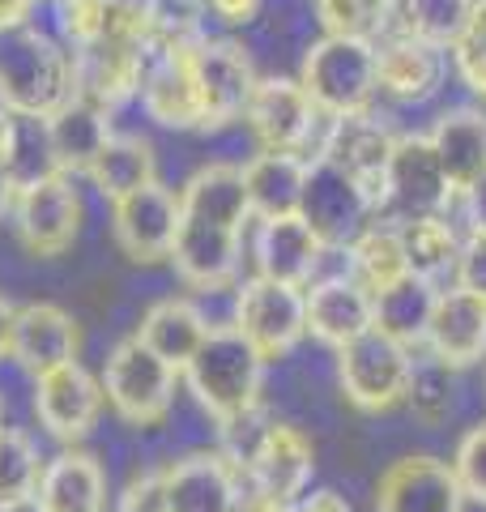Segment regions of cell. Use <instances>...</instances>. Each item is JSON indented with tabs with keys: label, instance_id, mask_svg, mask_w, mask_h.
<instances>
[{
	"label": "cell",
	"instance_id": "cell-47",
	"mask_svg": "<svg viewBox=\"0 0 486 512\" xmlns=\"http://www.w3.org/2000/svg\"><path fill=\"white\" fill-rule=\"evenodd\" d=\"M13 197H18V184H13V175L5 171V163H0V218L13 210Z\"/></svg>",
	"mask_w": 486,
	"mask_h": 512
},
{
	"label": "cell",
	"instance_id": "cell-45",
	"mask_svg": "<svg viewBox=\"0 0 486 512\" xmlns=\"http://www.w3.org/2000/svg\"><path fill=\"white\" fill-rule=\"evenodd\" d=\"M30 9H35V0H0V30L22 26Z\"/></svg>",
	"mask_w": 486,
	"mask_h": 512
},
{
	"label": "cell",
	"instance_id": "cell-44",
	"mask_svg": "<svg viewBox=\"0 0 486 512\" xmlns=\"http://www.w3.org/2000/svg\"><path fill=\"white\" fill-rule=\"evenodd\" d=\"M295 512H350V504L337 491H316V495H303Z\"/></svg>",
	"mask_w": 486,
	"mask_h": 512
},
{
	"label": "cell",
	"instance_id": "cell-20",
	"mask_svg": "<svg viewBox=\"0 0 486 512\" xmlns=\"http://www.w3.org/2000/svg\"><path fill=\"white\" fill-rule=\"evenodd\" d=\"M320 252H324L320 235L307 227L303 214L261 218V227H256V269L273 282H286V286L312 282Z\"/></svg>",
	"mask_w": 486,
	"mask_h": 512
},
{
	"label": "cell",
	"instance_id": "cell-32",
	"mask_svg": "<svg viewBox=\"0 0 486 512\" xmlns=\"http://www.w3.org/2000/svg\"><path fill=\"white\" fill-rule=\"evenodd\" d=\"M435 282L418 278V274H405L393 286L371 295V308H376V325L384 333H393L405 346L427 338V325H431V308H435Z\"/></svg>",
	"mask_w": 486,
	"mask_h": 512
},
{
	"label": "cell",
	"instance_id": "cell-5",
	"mask_svg": "<svg viewBox=\"0 0 486 512\" xmlns=\"http://www.w3.org/2000/svg\"><path fill=\"white\" fill-rule=\"evenodd\" d=\"M188 73L197 86L201 103V128H226L243 120L256 82V60L235 30H209L197 43H188Z\"/></svg>",
	"mask_w": 486,
	"mask_h": 512
},
{
	"label": "cell",
	"instance_id": "cell-12",
	"mask_svg": "<svg viewBox=\"0 0 486 512\" xmlns=\"http://www.w3.org/2000/svg\"><path fill=\"white\" fill-rule=\"evenodd\" d=\"M452 52L440 43H427L418 35L388 26L376 39V73L380 94L393 103H427L448 86Z\"/></svg>",
	"mask_w": 486,
	"mask_h": 512
},
{
	"label": "cell",
	"instance_id": "cell-21",
	"mask_svg": "<svg viewBox=\"0 0 486 512\" xmlns=\"http://www.w3.org/2000/svg\"><path fill=\"white\" fill-rule=\"evenodd\" d=\"M47 133H52V150L64 175H86L94 167V158L103 154L111 141V107L73 94L64 99L52 116H47Z\"/></svg>",
	"mask_w": 486,
	"mask_h": 512
},
{
	"label": "cell",
	"instance_id": "cell-34",
	"mask_svg": "<svg viewBox=\"0 0 486 512\" xmlns=\"http://www.w3.org/2000/svg\"><path fill=\"white\" fill-rule=\"evenodd\" d=\"M350 261H354V278H359L371 295L410 274V256H405L397 222H388V227H376V222H371V227L350 244Z\"/></svg>",
	"mask_w": 486,
	"mask_h": 512
},
{
	"label": "cell",
	"instance_id": "cell-37",
	"mask_svg": "<svg viewBox=\"0 0 486 512\" xmlns=\"http://www.w3.org/2000/svg\"><path fill=\"white\" fill-rule=\"evenodd\" d=\"M39 453L22 431H9L0 427V504H13L22 495H35L39 491Z\"/></svg>",
	"mask_w": 486,
	"mask_h": 512
},
{
	"label": "cell",
	"instance_id": "cell-17",
	"mask_svg": "<svg viewBox=\"0 0 486 512\" xmlns=\"http://www.w3.org/2000/svg\"><path fill=\"white\" fill-rule=\"evenodd\" d=\"M457 470L435 457H401L376 487V512H461Z\"/></svg>",
	"mask_w": 486,
	"mask_h": 512
},
{
	"label": "cell",
	"instance_id": "cell-33",
	"mask_svg": "<svg viewBox=\"0 0 486 512\" xmlns=\"http://www.w3.org/2000/svg\"><path fill=\"white\" fill-rule=\"evenodd\" d=\"M397 231H401L405 256H410V274L435 282V278H444V274L457 269V261H461V239H457V231H452V222L444 214L397 222Z\"/></svg>",
	"mask_w": 486,
	"mask_h": 512
},
{
	"label": "cell",
	"instance_id": "cell-19",
	"mask_svg": "<svg viewBox=\"0 0 486 512\" xmlns=\"http://www.w3.org/2000/svg\"><path fill=\"white\" fill-rule=\"evenodd\" d=\"M9 355L18 359L30 376H43L60 363L77 359V325L56 303H26L13 316Z\"/></svg>",
	"mask_w": 486,
	"mask_h": 512
},
{
	"label": "cell",
	"instance_id": "cell-4",
	"mask_svg": "<svg viewBox=\"0 0 486 512\" xmlns=\"http://www.w3.org/2000/svg\"><path fill=\"white\" fill-rule=\"evenodd\" d=\"M243 124L256 141V150H290L299 158H320L324 141H329L333 116L307 99L299 77H261L252 90L248 107H243Z\"/></svg>",
	"mask_w": 486,
	"mask_h": 512
},
{
	"label": "cell",
	"instance_id": "cell-48",
	"mask_svg": "<svg viewBox=\"0 0 486 512\" xmlns=\"http://www.w3.org/2000/svg\"><path fill=\"white\" fill-rule=\"evenodd\" d=\"M0 512H47L39 504V495H22V500H13V504H0Z\"/></svg>",
	"mask_w": 486,
	"mask_h": 512
},
{
	"label": "cell",
	"instance_id": "cell-3",
	"mask_svg": "<svg viewBox=\"0 0 486 512\" xmlns=\"http://www.w3.org/2000/svg\"><path fill=\"white\" fill-rule=\"evenodd\" d=\"M188 384L197 393V402L222 423L243 419L256 406L265 376V359L239 329H209L197 355L184 363Z\"/></svg>",
	"mask_w": 486,
	"mask_h": 512
},
{
	"label": "cell",
	"instance_id": "cell-39",
	"mask_svg": "<svg viewBox=\"0 0 486 512\" xmlns=\"http://www.w3.org/2000/svg\"><path fill=\"white\" fill-rule=\"evenodd\" d=\"M452 470H457L461 491L486 504V423H482V427H474V431H469V436L461 440L457 461H452Z\"/></svg>",
	"mask_w": 486,
	"mask_h": 512
},
{
	"label": "cell",
	"instance_id": "cell-25",
	"mask_svg": "<svg viewBox=\"0 0 486 512\" xmlns=\"http://www.w3.org/2000/svg\"><path fill=\"white\" fill-rule=\"evenodd\" d=\"M435 158L448 175L452 192H465L486 175V111L482 107H448L427 133Z\"/></svg>",
	"mask_w": 486,
	"mask_h": 512
},
{
	"label": "cell",
	"instance_id": "cell-29",
	"mask_svg": "<svg viewBox=\"0 0 486 512\" xmlns=\"http://www.w3.org/2000/svg\"><path fill=\"white\" fill-rule=\"evenodd\" d=\"M39 504L47 512H103L107 478L86 453H60L39 474Z\"/></svg>",
	"mask_w": 486,
	"mask_h": 512
},
{
	"label": "cell",
	"instance_id": "cell-23",
	"mask_svg": "<svg viewBox=\"0 0 486 512\" xmlns=\"http://www.w3.org/2000/svg\"><path fill=\"white\" fill-rule=\"evenodd\" d=\"M371 325H376V308L359 278H329L307 291V329L324 346H346Z\"/></svg>",
	"mask_w": 486,
	"mask_h": 512
},
{
	"label": "cell",
	"instance_id": "cell-27",
	"mask_svg": "<svg viewBox=\"0 0 486 512\" xmlns=\"http://www.w3.org/2000/svg\"><path fill=\"white\" fill-rule=\"evenodd\" d=\"M162 500L171 512H235V474L222 457H184L162 474Z\"/></svg>",
	"mask_w": 486,
	"mask_h": 512
},
{
	"label": "cell",
	"instance_id": "cell-26",
	"mask_svg": "<svg viewBox=\"0 0 486 512\" xmlns=\"http://www.w3.org/2000/svg\"><path fill=\"white\" fill-rule=\"evenodd\" d=\"M180 214L192 222H214V227L243 231L252 218L248 184H243V167L235 163H209L180 188Z\"/></svg>",
	"mask_w": 486,
	"mask_h": 512
},
{
	"label": "cell",
	"instance_id": "cell-13",
	"mask_svg": "<svg viewBox=\"0 0 486 512\" xmlns=\"http://www.w3.org/2000/svg\"><path fill=\"white\" fill-rule=\"evenodd\" d=\"M13 218H18V235L30 252L60 256L81 231V192L73 188V175L56 171L39 184L18 188Z\"/></svg>",
	"mask_w": 486,
	"mask_h": 512
},
{
	"label": "cell",
	"instance_id": "cell-46",
	"mask_svg": "<svg viewBox=\"0 0 486 512\" xmlns=\"http://www.w3.org/2000/svg\"><path fill=\"white\" fill-rule=\"evenodd\" d=\"M13 316H18V308H13L9 299H0V359L9 355V338H13Z\"/></svg>",
	"mask_w": 486,
	"mask_h": 512
},
{
	"label": "cell",
	"instance_id": "cell-15",
	"mask_svg": "<svg viewBox=\"0 0 486 512\" xmlns=\"http://www.w3.org/2000/svg\"><path fill=\"white\" fill-rule=\"evenodd\" d=\"M397 133L388 124H380L371 116V107L359 111V116H342L333 120L329 141H324V154L333 167H342L354 184H359L371 201H384V180H388V158H393Z\"/></svg>",
	"mask_w": 486,
	"mask_h": 512
},
{
	"label": "cell",
	"instance_id": "cell-38",
	"mask_svg": "<svg viewBox=\"0 0 486 512\" xmlns=\"http://www.w3.org/2000/svg\"><path fill=\"white\" fill-rule=\"evenodd\" d=\"M452 69L457 77L486 103V0H478L469 13V26L461 30V39L452 43Z\"/></svg>",
	"mask_w": 486,
	"mask_h": 512
},
{
	"label": "cell",
	"instance_id": "cell-1",
	"mask_svg": "<svg viewBox=\"0 0 486 512\" xmlns=\"http://www.w3.org/2000/svg\"><path fill=\"white\" fill-rule=\"evenodd\" d=\"M77 94L73 52L30 26L0 30V107L52 116Z\"/></svg>",
	"mask_w": 486,
	"mask_h": 512
},
{
	"label": "cell",
	"instance_id": "cell-14",
	"mask_svg": "<svg viewBox=\"0 0 486 512\" xmlns=\"http://www.w3.org/2000/svg\"><path fill=\"white\" fill-rule=\"evenodd\" d=\"M137 99L145 107V116L162 128H201L197 86H192V73H188V47L158 43V39L145 43Z\"/></svg>",
	"mask_w": 486,
	"mask_h": 512
},
{
	"label": "cell",
	"instance_id": "cell-18",
	"mask_svg": "<svg viewBox=\"0 0 486 512\" xmlns=\"http://www.w3.org/2000/svg\"><path fill=\"white\" fill-rule=\"evenodd\" d=\"M427 342L444 367H469L486 355V299L465 291H440L431 308Z\"/></svg>",
	"mask_w": 486,
	"mask_h": 512
},
{
	"label": "cell",
	"instance_id": "cell-16",
	"mask_svg": "<svg viewBox=\"0 0 486 512\" xmlns=\"http://www.w3.org/2000/svg\"><path fill=\"white\" fill-rule=\"evenodd\" d=\"M103 410V384L77 359L35 376V414L56 440H81Z\"/></svg>",
	"mask_w": 486,
	"mask_h": 512
},
{
	"label": "cell",
	"instance_id": "cell-6",
	"mask_svg": "<svg viewBox=\"0 0 486 512\" xmlns=\"http://www.w3.org/2000/svg\"><path fill=\"white\" fill-rule=\"evenodd\" d=\"M337 376H342V393L350 406L367 414L393 410L410 393V376H414L410 346L393 338V333H384L380 325H371L359 338L337 346Z\"/></svg>",
	"mask_w": 486,
	"mask_h": 512
},
{
	"label": "cell",
	"instance_id": "cell-30",
	"mask_svg": "<svg viewBox=\"0 0 486 512\" xmlns=\"http://www.w3.org/2000/svg\"><path fill=\"white\" fill-rule=\"evenodd\" d=\"M205 333H209L205 316L192 308L188 299H162V303H154V308L145 312L137 338L150 346L158 359H167L175 372H184V363L197 355V346L205 342Z\"/></svg>",
	"mask_w": 486,
	"mask_h": 512
},
{
	"label": "cell",
	"instance_id": "cell-10",
	"mask_svg": "<svg viewBox=\"0 0 486 512\" xmlns=\"http://www.w3.org/2000/svg\"><path fill=\"white\" fill-rule=\"evenodd\" d=\"M180 192L167 188V184H141L133 192H124V197L111 201V235H116L120 252L128 261H162V256H171V244L175 235H180Z\"/></svg>",
	"mask_w": 486,
	"mask_h": 512
},
{
	"label": "cell",
	"instance_id": "cell-42",
	"mask_svg": "<svg viewBox=\"0 0 486 512\" xmlns=\"http://www.w3.org/2000/svg\"><path fill=\"white\" fill-rule=\"evenodd\" d=\"M120 512H171L167 500H162V474H150L128 487V495L120 500Z\"/></svg>",
	"mask_w": 486,
	"mask_h": 512
},
{
	"label": "cell",
	"instance_id": "cell-8",
	"mask_svg": "<svg viewBox=\"0 0 486 512\" xmlns=\"http://www.w3.org/2000/svg\"><path fill=\"white\" fill-rule=\"evenodd\" d=\"M299 214L320 235L324 248H350L371 227V218H376V201L342 167H333L329 158H312L303 180Z\"/></svg>",
	"mask_w": 486,
	"mask_h": 512
},
{
	"label": "cell",
	"instance_id": "cell-41",
	"mask_svg": "<svg viewBox=\"0 0 486 512\" xmlns=\"http://www.w3.org/2000/svg\"><path fill=\"white\" fill-rule=\"evenodd\" d=\"M209 22H218L222 30H248L256 18H261L265 0H205Z\"/></svg>",
	"mask_w": 486,
	"mask_h": 512
},
{
	"label": "cell",
	"instance_id": "cell-24",
	"mask_svg": "<svg viewBox=\"0 0 486 512\" xmlns=\"http://www.w3.org/2000/svg\"><path fill=\"white\" fill-rule=\"evenodd\" d=\"M252 478H256V491L269 495V500L295 504L307 487V478H312V444L303 440V431L290 423L269 427L252 453Z\"/></svg>",
	"mask_w": 486,
	"mask_h": 512
},
{
	"label": "cell",
	"instance_id": "cell-11",
	"mask_svg": "<svg viewBox=\"0 0 486 512\" xmlns=\"http://www.w3.org/2000/svg\"><path fill=\"white\" fill-rule=\"evenodd\" d=\"M448 197H457L448 184V175L435 158L431 141L423 133H405L397 137L393 158H388V180H384V201L380 210L393 222L444 214Z\"/></svg>",
	"mask_w": 486,
	"mask_h": 512
},
{
	"label": "cell",
	"instance_id": "cell-36",
	"mask_svg": "<svg viewBox=\"0 0 486 512\" xmlns=\"http://www.w3.org/2000/svg\"><path fill=\"white\" fill-rule=\"evenodd\" d=\"M320 30L376 43L393 26V0H312Z\"/></svg>",
	"mask_w": 486,
	"mask_h": 512
},
{
	"label": "cell",
	"instance_id": "cell-49",
	"mask_svg": "<svg viewBox=\"0 0 486 512\" xmlns=\"http://www.w3.org/2000/svg\"><path fill=\"white\" fill-rule=\"evenodd\" d=\"M201 5H205V0H201Z\"/></svg>",
	"mask_w": 486,
	"mask_h": 512
},
{
	"label": "cell",
	"instance_id": "cell-40",
	"mask_svg": "<svg viewBox=\"0 0 486 512\" xmlns=\"http://www.w3.org/2000/svg\"><path fill=\"white\" fill-rule=\"evenodd\" d=\"M457 278L465 291H474L486 299V235H469L461 244V261H457Z\"/></svg>",
	"mask_w": 486,
	"mask_h": 512
},
{
	"label": "cell",
	"instance_id": "cell-43",
	"mask_svg": "<svg viewBox=\"0 0 486 512\" xmlns=\"http://www.w3.org/2000/svg\"><path fill=\"white\" fill-rule=\"evenodd\" d=\"M469 214V235H486V175H478L465 192H457Z\"/></svg>",
	"mask_w": 486,
	"mask_h": 512
},
{
	"label": "cell",
	"instance_id": "cell-9",
	"mask_svg": "<svg viewBox=\"0 0 486 512\" xmlns=\"http://www.w3.org/2000/svg\"><path fill=\"white\" fill-rule=\"evenodd\" d=\"M235 329L261 350V359H282L286 350H295V342L307 333L303 286L273 282L265 274L243 282L239 303H235Z\"/></svg>",
	"mask_w": 486,
	"mask_h": 512
},
{
	"label": "cell",
	"instance_id": "cell-35",
	"mask_svg": "<svg viewBox=\"0 0 486 512\" xmlns=\"http://www.w3.org/2000/svg\"><path fill=\"white\" fill-rule=\"evenodd\" d=\"M478 0H393V26L452 52Z\"/></svg>",
	"mask_w": 486,
	"mask_h": 512
},
{
	"label": "cell",
	"instance_id": "cell-31",
	"mask_svg": "<svg viewBox=\"0 0 486 512\" xmlns=\"http://www.w3.org/2000/svg\"><path fill=\"white\" fill-rule=\"evenodd\" d=\"M86 175L107 201H116V197H124V192L158 180V158H154V146L145 137L111 133V141L103 146V154L94 158V167Z\"/></svg>",
	"mask_w": 486,
	"mask_h": 512
},
{
	"label": "cell",
	"instance_id": "cell-22",
	"mask_svg": "<svg viewBox=\"0 0 486 512\" xmlns=\"http://www.w3.org/2000/svg\"><path fill=\"white\" fill-rule=\"evenodd\" d=\"M171 261H175V274L192 286H214L231 282L235 269H239V231L231 227H214V222H180V235L171 244Z\"/></svg>",
	"mask_w": 486,
	"mask_h": 512
},
{
	"label": "cell",
	"instance_id": "cell-2",
	"mask_svg": "<svg viewBox=\"0 0 486 512\" xmlns=\"http://www.w3.org/2000/svg\"><path fill=\"white\" fill-rule=\"evenodd\" d=\"M299 86L324 116H359L380 99L376 43L354 35H316L299 56Z\"/></svg>",
	"mask_w": 486,
	"mask_h": 512
},
{
	"label": "cell",
	"instance_id": "cell-7",
	"mask_svg": "<svg viewBox=\"0 0 486 512\" xmlns=\"http://www.w3.org/2000/svg\"><path fill=\"white\" fill-rule=\"evenodd\" d=\"M175 367L167 359H158L141 338H128L111 350L107 372H103V397L124 423L154 427L158 419H167L171 397H175Z\"/></svg>",
	"mask_w": 486,
	"mask_h": 512
},
{
	"label": "cell",
	"instance_id": "cell-28",
	"mask_svg": "<svg viewBox=\"0 0 486 512\" xmlns=\"http://www.w3.org/2000/svg\"><path fill=\"white\" fill-rule=\"evenodd\" d=\"M303 180H307V158L290 150H256V158L243 163V184H248V201L256 218L299 214Z\"/></svg>",
	"mask_w": 486,
	"mask_h": 512
}]
</instances>
